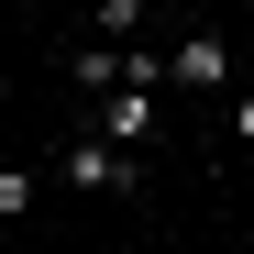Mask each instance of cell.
<instances>
[{
	"label": "cell",
	"instance_id": "obj_2",
	"mask_svg": "<svg viewBox=\"0 0 254 254\" xmlns=\"http://www.w3.org/2000/svg\"><path fill=\"white\" fill-rule=\"evenodd\" d=\"M166 77H177V89H221V77H232L221 33H188V45H166Z\"/></svg>",
	"mask_w": 254,
	"mask_h": 254
},
{
	"label": "cell",
	"instance_id": "obj_1",
	"mask_svg": "<svg viewBox=\"0 0 254 254\" xmlns=\"http://www.w3.org/2000/svg\"><path fill=\"white\" fill-rule=\"evenodd\" d=\"M56 177H66V188H89V199H133V188H144V155H122V144H100V133H77V144L56 155Z\"/></svg>",
	"mask_w": 254,
	"mask_h": 254
},
{
	"label": "cell",
	"instance_id": "obj_4",
	"mask_svg": "<svg viewBox=\"0 0 254 254\" xmlns=\"http://www.w3.org/2000/svg\"><path fill=\"white\" fill-rule=\"evenodd\" d=\"M144 22H155L144 0H100V33H111V45H144Z\"/></svg>",
	"mask_w": 254,
	"mask_h": 254
},
{
	"label": "cell",
	"instance_id": "obj_5",
	"mask_svg": "<svg viewBox=\"0 0 254 254\" xmlns=\"http://www.w3.org/2000/svg\"><path fill=\"white\" fill-rule=\"evenodd\" d=\"M232 144H254V89H243V100H232Z\"/></svg>",
	"mask_w": 254,
	"mask_h": 254
},
{
	"label": "cell",
	"instance_id": "obj_3",
	"mask_svg": "<svg viewBox=\"0 0 254 254\" xmlns=\"http://www.w3.org/2000/svg\"><path fill=\"white\" fill-rule=\"evenodd\" d=\"M33 199H45V177H33V166H0V221H22Z\"/></svg>",
	"mask_w": 254,
	"mask_h": 254
}]
</instances>
